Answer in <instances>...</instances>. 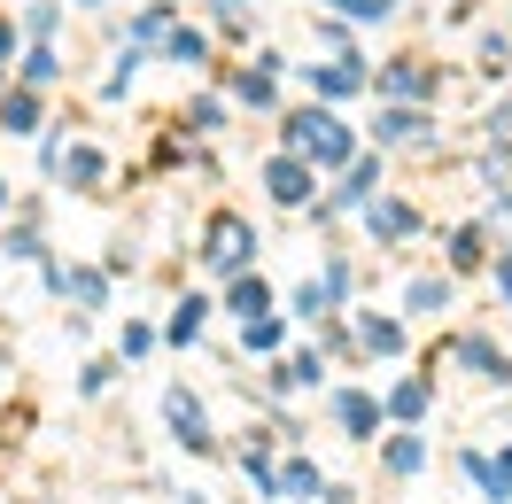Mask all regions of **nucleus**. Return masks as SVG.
Listing matches in <instances>:
<instances>
[{
    "instance_id": "4",
    "label": "nucleus",
    "mask_w": 512,
    "mask_h": 504,
    "mask_svg": "<svg viewBox=\"0 0 512 504\" xmlns=\"http://www.w3.org/2000/svg\"><path fill=\"white\" fill-rule=\"evenodd\" d=\"M163 411H171V427H179V442H187L194 458H202V450H210V419H202V404H194L187 388H171V404H163Z\"/></svg>"
},
{
    "instance_id": "14",
    "label": "nucleus",
    "mask_w": 512,
    "mask_h": 504,
    "mask_svg": "<svg viewBox=\"0 0 512 504\" xmlns=\"http://www.w3.org/2000/svg\"><path fill=\"white\" fill-rule=\"evenodd\" d=\"M47 280L63 287L70 303H86V311H101V272H47Z\"/></svg>"
},
{
    "instance_id": "34",
    "label": "nucleus",
    "mask_w": 512,
    "mask_h": 504,
    "mask_svg": "<svg viewBox=\"0 0 512 504\" xmlns=\"http://www.w3.org/2000/svg\"><path fill=\"white\" fill-rule=\"evenodd\" d=\"M505 466H512V450H505Z\"/></svg>"
},
{
    "instance_id": "26",
    "label": "nucleus",
    "mask_w": 512,
    "mask_h": 504,
    "mask_svg": "<svg viewBox=\"0 0 512 504\" xmlns=\"http://www.w3.org/2000/svg\"><path fill=\"white\" fill-rule=\"evenodd\" d=\"M450 264H458V272H474V264H481V233H474V225L450 241Z\"/></svg>"
},
{
    "instance_id": "11",
    "label": "nucleus",
    "mask_w": 512,
    "mask_h": 504,
    "mask_svg": "<svg viewBox=\"0 0 512 504\" xmlns=\"http://www.w3.org/2000/svg\"><path fill=\"white\" fill-rule=\"evenodd\" d=\"M427 86H435V70H419V63H388V70H381V94H404V101H419Z\"/></svg>"
},
{
    "instance_id": "25",
    "label": "nucleus",
    "mask_w": 512,
    "mask_h": 504,
    "mask_svg": "<svg viewBox=\"0 0 512 504\" xmlns=\"http://www.w3.org/2000/svg\"><path fill=\"white\" fill-rule=\"evenodd\" d=\"M412 311H450V287L443 280H412Z\"/></svg>"
},
{
    "instance_id": "12",
    "label": "nucleus",
    "mask_w": 512,
    "mask_h": 504,
    "mask_svg": "<svg viewBox=\"0 0 512 504\" xmlns=\"http://www.w3.org/2000/svg\"><path fill=\"white\" fill-rule=\"evenodd\" d=\"M47 163L63 171L70 187H94V179H101V156H94V148H55V156H47Z\"/></svg>"
},
{
    "instance_id": "32",
    "label": "nucleus",
    "mask_w": 512,
    "mask_h": 504,
    "mask_svg": "<svg viewBox=\"0 0 512 504\" xmlns=\"http://www.w3.org/2000/svg\"><path fill=\"white\" fill-rule=\"evenodd\" d=\"M497 287H505V303H512V249H505V264H497Z\"/></svg>"
},
{
    "instance_id": "23",
    "label": "nucleus",
    "mask_w": 512,
    "mask_h": 504,
    "mask_svg": "<svg viewBox=\"0 0 512 504\" xmlns=\"http://www.w3.org/2000/svg\"><path fill=\"white\" fill-rule=\"evenodd\" d=\"M241 342H249V349H280V318H272V311H256L249 326H241Z\"/></svg>"
},
{
    "instance_id": "31",
    "label": "nucleus",
    "mask_w": 512,
    "mask_h": 504,
    "mask_svg": "<svg viewBox=\"0 0 512 504\" xmlns=\"http://www.w3.org/2000/svg\"><path fill=\"white\" fill-rule=\"evenodd\" d=\"M396 0H342V16H388Z\"/></svg>"
},
{
    "instance_id": "21",
    "label": "nucleus",
    "mask_w": 512,
    "mask_h": 504,
    "mask_svg": "<svg viewBox=\"0 0 512 504\" xmlns=\"http://www.w3.org/2000/svg\"><path fill=\"white\" fill-rule=\"evenodd\" d=\"M0 125H8V132H32L39 125V101L32 94H8V101H0Z\"/></svg>"
},
{
    "instance_id": "5",
    "label": "nucleus",
    "mask_w": 512,
    "mask_h": 504,
    "mask_svg": "<svg viewBox=\"0 0 512 504\" xmlns=\"http://www.w3.org/2000/svg\"><path fill=\"white\" fill-rule=\"evenodd\" d=\"M342 287H350V272H342V264H326V280L295 287V311H303V318H326L334 303H342Z\"/></svg>"
},
{
    "instance_id": "33",
    "label": "nucleus",
    "mask_w": 512,
    "mask_h": 504,
    "mask_svg": "<svg viewBox=\"0 0 512 504\" xmlns=\"http://www.w3.org/2000/svg\"><path fill=\"white\" fill-rule=\"evenodd\" d=\"M0 55H8V16H0Z\"/></svg>"
},
{
    "instance_id": "17",
    "label": "nucleus",
    "mask_w": 512,
    "mask_h": 504,
    "mask_svg": "<svg viewBox=\"0 0 512 504\" xmlns=\"http://www.w3.org/2000/svg\"><path fill=\"white\" fill-rule=\"evenodd\" d=\"M357 334H365V349H381V357H396V349H404V326H396V318H365Z\"/></svg>"
},
{
    "instance_id": "22",
    "label": "nucleus",
    "mask_w": 512,
    "mask_h": 504,
    "mask_svg": "<svg viewBox=\"0 0 512 504\" xmlns=\"http://www.w3.org/2000/svg\"><path fill=\"white\" fill-rule=\"evenodd\" d=\"M55 78H63V63H55L47 47H32V55H24V86H55Z\"/></svg>"
},
{
    "instance_id": "7",
    "label": "nucleus",
    "mask_w": 512,
    "mask_h": 504,
    "mask_svg": "<svg viewBox=\"0 0 512 504\" xmlns=\"http://www.w3.org/2000/svg\"><path fill=\"white\" fill-rule=\"evenodd\" d=\"M357 86H365V70H357V63H311V94H326V101H350L357 94Z\"/></svg>"
},
{
    "instance_id": "28",
    "label": "nucleus",
    "mask_w": 512,
    "mask_h": 504,
    "mask_svg": "<svg viewBox=\"0 0 512 504\" xmlns=\"http://www.w3.org/2000/svg\"><path fill=\"white\" fill-rule=\"evenodd\" d=\"M210 47H202V32H171V63H202Z\"/></svg>"
},
{
    "instance_id": "16",
    "label": "nucleus",
    "mask_w": 512,
    "mask_h": 504,
    "mask_svg": "<svg viewBox=\"0 0 512 504\" xmlns=\"http://www.w3.org/2000/svg\"><path fill=\"white\" fill-rule=\"evenodd\" d=\"M202 326H210V303H202V295H187V303H179V318H171V342H194Z\"/></svg>"
},
{
    "instance_id": "30",
    "label": "nucleus",
    "mask_w": 512,
    "mask_h": 504,
    "mask_svg": "<svg viewBox=\"0 0 512 504\" xmlns=\"http://www.w3.org/2000/svg\"><path fill=\"white\" fill-rule=\"evenodd\" d=\"M489 225H497V241L512 249V194H497V210H489Z\"/></svg>"
},
{
    "instance_id": "24",
    "label": "nucleus",
    "mask_w": 512,
    "mask_h": 504,
    "mask_svg": "<svg viewBox=\"0 0 512 504\" xmlns=\"http://www.w3.org/2000/svg\"><path fill=\"white\" fill-rule=\"evenodd\" d=\"M388 411H396V419H419V411H427V380H404V388L388 396Z\"/></svg>"
},
{
    "instance_id": "8",
    "label": "nucleus",
    "mask_w": 512,
    "mask_h": 504,
    "mask_svg": "<svg viewBox=\"0 0 512 504\" xmlns=\"http://www.w3.org/2000/svg\"><path fill=\"white\" fill-rule=\"evenodd\" d=\"M365 225H373V241H404L419 218L404 210V202H365Z\"/></svg>"
},
{
    "instance_id": "19",
    "label": "nucleus",
    "mask_w": 512,
    "mask_h": 504,
    "mask_svg": "<svg viewBox=\"0 0 512 504\" xmlns=\"http://www.w3.org/2000/svg\"><path fill=\"white\" fill-rule=\"evenodd\" d=\"M466 473H474V481H481V489H489L497 504L512 497V466H489V458H466Z\"/></svg>"
},
{
    "instance_id": "20",
    "label": "nucleus",
    "mask_w": 512,
    "mask_h": 504,
    "mask_svg": "<svg viewBox=\"0 0 512 504\" xmlns=\"http://www.w3.org/2000/svg\"><path fill=\"white\" fill-rule=\"evenodd\" d=\"M233 86H241V101H256V109H272V55H264V70H241Z\"/></svg>"
},
{
    "instance_id": "13",
    "label": "nucleus",
    "mask_w": 512,
    "mask_h": 504,
    "mask_svg": "<svg viewBox=\"0 0 512 504\" xmlns=\"http://www.w3.org/2000/svg\"><path fill=\"white\" fill-rule=\"evenodd\" d=\"M458 357H466V365H474L481 380H505V373H512V365H505V357H497L489 342H481V334H466V342H458Z\"/></svg>"
},
{
    "instance_id": "18",
    "label": "nucleus",
    "mask_w": 512,
    "mask_h": 504,
    "mask_svg": "<svg viewBox=\"0 0 512 504\" xmlns=\"http://www.w3.org/2000/svg\"><path fill=\"white\" fill-rule=\"evenodd\" d=\"M233 311H241V318L272 311V287H264V280H241V272H233Z\"/></svg>"
},
{
    "instance_id": "15",
    "label": "nucleus",
    "mask_w": 512,
    "mask_h": 504,
    "mask_svg": "<svg viewBox=\"0 0 512 504\" xmlns=\"http://www.w3.org/2000/svg\"><path fill=\"white\" fill-rule=\"evenodd\" d=\"M373 187H381V171H373V163H350V187L334 194V210H357V202H373Z\"/></svg>"
},
{
    "instance_id": "9",
    "label": "nucleus",
    "mask_w": 512,
    "mask_h": 504,
    "mask_svg": "<svg viewBox=\"0 0 512 504\" xmlns=\"http://www.w3.org/2000/svg\"><path fill=\"white\" fill-rule=\"evenodd\" d=\"M272 497H319V466H311V458H288V466L272 473Z\"/></svg>"
},
{
    "instance_id": "10",
    "label": "nucleus",
    "mask_w": 512,
    "mask_h": 504,
    "mask_svg": "<svg viewBox=\"0 0 512 504\" xmlns=\"http://www.w3.org/2000/svg\"><path fill=\"white\" fill-rule=\"evenodd\" d=\"M334 419H342V427H350V435H373V427H381V404H373V396H334Z\"/></svg>"
},
{
    "instance_id": "3",
    "label": "nucleus",
    "mask_w": 512,
    "mask_h": 504,
    "mask_svg": "<svg viewBox=\"0 0 512 504\" xmlns=\"http://www.w3.org/2000/svg\"><path fill=\"white\" fill-rule=\"evenodd\" d=\"M264 187H272L280 210H303V202H311V163L303 156H272L264 163Z\"/></svg>"
},
{
    "instance_id": "1",
    "label": "nucleus",
    "mask_w": 512,
    "mask_h": 504,
    "mask_svg": "<svg viewBox=\"0 0 512 504\" xmlns=\"http://www.w3.org/2000/svg\"><path fill=\"white\" fill-rule=\"evenodd\" d=\"M288 156L319 163V171H342L350 163V125L326 117V109H303V117H288Z\"/></svg>"
},
{
    "instance_id": "2",
    "label": "nucleus",
    "mask_w": 512,
    "mask_h": 504,
    "mask_svg": "<svg viewBox=\"0 0 512 504\" xmlns=\"http://www.w3.org/2000/svg\"><path fill=\"white\" fill-rule=\"evenodd\" d=\"M249 249H256V233L233 218V210H218V218L202 225V264L225 272V280H233V272H249Z\"/></svg>"
},
{
    "instance_id": "29",
    "label": "nucleus",
    "mask_w": 512,
    "mask_h": 504,
    "mask_svg": "<svg viewBox=\"0 0 512 504\" xmlns=\"http://www.w3.org/2000/svg\"><path fill=\"white\" fill-rule=\"evenodd\" d=\"M489 140H497V148H512V94L497 101V117H489Z\"/></svg>"
},
{
    "instance_id": "27",
    "label": "nucleus",
    "mask_w": 512,
    "mask_h": 504,
    "mask_svg": "<svg viewBox=\"0 0 512 504\" xmlns=\"http://www.w3.org/2000/svg\"><path fill=\"white\" fill-rule=\"evenodd\" d=\"M419 458H427V450H419L412 435H396V442H388V466H396V473H419Z\"/></svg>"
},
{
    "instance_id": "6",
    "label": "nucleus",
    "mask_w": 512,
    "mask_h": 504,
    "mask_svg": "<svg viewBox=\"0 0 512 504\" xmlns=\"http://www.w3.org/2000/svg\"><path fill=\"white\" fill-rule=\"evenodd\" d=\"M381 140H412V148H427L435 140V125H427V109H381Z\"/></svg>"
}]
</instances>
